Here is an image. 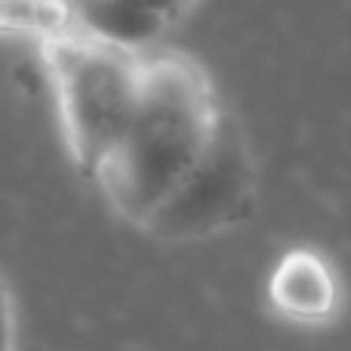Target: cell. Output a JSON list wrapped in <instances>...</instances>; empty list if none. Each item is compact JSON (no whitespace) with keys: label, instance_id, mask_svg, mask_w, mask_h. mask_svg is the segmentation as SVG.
<instances>
[{"label":"cell","instance_id":"6da1fadb","mask_svg":"<svg viewBox=\"0 0 351 351\" xmlns=\"http://www.w3.org/2000/svg\"><path fill=\"white\" fill-rule=\"evenodd\" d=\"M219 117L213 86L194 62L145 59L133 117L96 173L108 204L142 225L204 154Z\"/></svg>","mask_w":351,"mask_h":351},{"label":"cell","instance_id":"7a4b0ae2","mask_svg":"<svg viewBox=\"0 0 351 351\" xmlns=\"http://www.w3.org/2000/svg\"><path fill=\"white\" fill-rule=\"evenodd\" d=\"M49 68L68 148L80 170L96 179L139 102L142 59H136L133 49L86 34L56 40L49 47Z\"/></svg>","mask_w":351,"mask_h":351},{"label":"cell","instance_id":"3957f363","mask_svg":"<svg viewBox=\"0 0 351 351\" xmlns=\"http://www.w3.org/2000/svg\"><path fill=\"white\" fill-rule=\"evenodd\" d=\"M256 197V170L241 123L219 117L210 145L182 182L152 210L142 228L164 241L206 237L250 216Z\"/></svg>","mask_w":351,"mask_h":351},{"label":"cell","instance_id":"277c9868","mask_svg":"<svg viewBox=\"0 0 351 351\" xmlns=\"http://www.w3.org/2000/svg\"><path fill=\"white\" fill-rule=\"evenodd\" d=\"M271 302L296 321H324L336 308V280L330 265L308 250L284 256L271 274Z\"/></svg>","mask_w":351,"mask_h":351},{"label":"cell","instance_id":"5b68a950","mask_svg":"<svg viewBox=\"0 0 351 351\" xmlns=\"http://www.w3.org/2000/svg\"><path fill=\"white\" fill-rule=\"evenodd\" d=\"M71 6L86 34L123 49H139L152 43L170 22L160 12L133 0H71Z\"/></svg>","mask_w":351,"mask_h":351},{"label":"cell","instance_id":"8992f818","mask_svg":"<svg viewBox=\"0 0 351 351\" xmlns=\"http://www.w3.org/2000/svg\"><path fill=\"white\" fill-rule=\"evenodd\" d=\"M16 348V321H12V299L0 278V351Z\"/></svg>","mask_w":351,"mask_h":351},{"label":"cell","instance_id":"52a82bcc","mask_svg":"<svg viewBox=\"0 0 351 351\" xmlns=\"http://www.w3.org/2000/svg\"><path fill=\"white\" fill-rule=\"evenodd\" d=\"M133 3H142V6H148V10H154V12H160L164 19H173L176 12L182 10V0H133Z\"/></svg>","mask_w":351,"mask_h":351},{"label":"cell","instance_id":"ba28073f","mask_svg":"<svg viewBox=\"0 0 351 351\" xmlns=\"http://www.w3.org/2000/svg\"><path fill=\"white\" fill-rule=\"evenodd\" d=\"M182 3H188V0H182Z\"/></svg>","mask_w":351,"mask_h":351}]
</instances>
